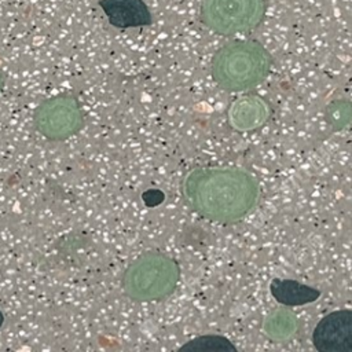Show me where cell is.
I'll return each mask as SVG.
<instances>
[{"label": "cell", "instance_id": "obj_1", "mask_svg": "<svg viewBox=\"0 0 352 352\" xmlns=\"http://www.w3.org/2000/svg\"><path fill=\"white\" fill-rule=\"evenodd\" d=\"M186 204L202 217L217 223H234L257 205L258 183L241 168H194L182 180Z\"/></svg>", "mask_w": 352, "mask_h": 352}, {"label": "cell", "instance_id": "obj_2", "mask_svg": "<svg viewBox=\"0 0 352 352\" xmlns=\"http://www.w3.org/2000/svg\"><path fill=\"white\" fill-rule=\"evenodd\" d=\"M270 52L253 40L232 41L223 45L212 59V77L231 92L248 91L261 84L271 69Z\"/></svg>", "mask_w": 352, "mask_h": 352}, {"label": "cell", "instance_id": "obj_3", "mask_svg": "<svg viewBox=\"0 0 352 352\" xmlns=\"http://www.w3.org/2000/svg\"><path fill=\"white\" fill-rule=\"evenodd\" d=\"M179 278L180 268L176 260L164 253H146L128 265L121 283L131 300L147 302L170 296Z\"/></svg>", "mask_w": 352, "mask_h": 352}, {"label": "cell", "instance_id": "obj_4", "mask_svg": "<svg viewBox=\"0 0 352 352\" xmlns=\"http://www.w3.org/2000/svg\"><path fill=\"white\" fill-rule=\"evenodd\" d=\"M264 14V0H204L201 6V19L205 26L223 36L257 28Z\"/></svg>", "mask_w": 352, "mask_h": 352}, {"label": "cell", "instance_id": "obj_5", "mask_svg": "<svg viewBox=\"0 0 352 352\" xmlns=\"http://www.w3.org/2000/svg\"><path fill=\"white\" fill-rule=\"evenodd\" d=\"M33 125L48 140L63 142L78 133L84 126L80 102L67 94L45 99L33 113Z\"/></svg>", "mask_w": 352, "mask_h": 352}, {"label": "cell", "instance_id": "obj_6", "mask_svg": "<svg viewBox=\"0 0 352 352\" xmlns=\"http://www.w3.org/2000/svg\"><path fill=\"white\" fill-rule=\"evenodd\" d=\"M312 344L319 352H351L352 311L344 308L324 315L314 327Z\"/></svg>", "mask_w": 352, "mask_h": 352}, {"label": "cell", "instance_id": "obj_7", "mask_svg": "<svg viewBox=\"0 0 352 352\" xmlns=\"http://www.w3.org/2000/svg\"><path fill=\"white\" fill-rule=\"evenodd\" d=\"M107 21L117 29L147 26L151 23V14L143 0H100Z\"/></svg>", "mask_w": 352, "mask_h": 352}, {"label": "cell", "instance_id": "obj_8", "mask_svg": "<svg viewBox=\"0 0 352 352\" xmlns=\"http://www.w3.org/2000/svg\"><path fill=\"white\" fill-rule=\"evenodd\" d=\"M270 117V106L256 95L238 98L228 109V121L238 131H252L261 126Z\"/></svg>", "mask_w": 352, "mask_h": 352}, {"label": "cell", "instance_id": "obj_9", "mask_svg": "<svg viewBox=\"0 0 352 352\" xmlns=\"http://www.w3.org/2000/svg\"><path fill=\"white\" fill-rule=\"evenodd\" d=\"M270 294L283 307H300L320 298V290L296 279L274 278L270 282Z\"/></svg>", "mask_w": 352, "mask_h": 352}, {"label": "cell", "instance_id": "obj_10", "mask_svg": "<svg viewBox=\"0 0 352 352\" xmlns=\"http://www.w3.org/2000/svg\"><path fill=\"white\" fill-rule=\"evenodd\" d=\"M297 318L293 312L289 309H278L271 312L264 323V331L265 334L272 340H287L292 337L297 329Z\"/></svg>", "mask_w": 352, "mask_h": 352}, {"label": "cell", "instance_id": "obj_11", "mask_svg": "<svg viewBox=\"0 0 352 352\" xmlns=\"http://www.w3.org/2000/svg\"><path fill=\"white\" fill-rule=\"evenodd\" d=\"M180 351L190 352H236V346L224 336L202 334L191 338L180 346Z\"/></svg>", "mask_w": 352, "mask_h": 352}, {"label": "cell", "instance_id": "obj_12", "mask_svg": "<svg viewBox=\"0 0 352 352\" xmlns=\"http://www.w3.org/2000/svg\"><path fill=\"white\" fill-rule=\"evenodd\" d=\"M352 110L348 100H334L324 110L326 121L333 126V129H342L351 121Z\"/></svg>", "mask_w": 352, "mask_h": 352}, {"label": "cell", "instance_id": "obj_13", "mask_svg": "<svg viewBox=\"0 0 352 352\" xmlns=\"http://www.w3.org/2000/svg\"><path fill=\"white\" fill-rule=\"evenodd\" d=\"M4 82H6V77H4L3 72L0 70V94H1V91H3V88H4Z\"/></svg>", "mask_w": 352, "mask_h": 352}, {"label": "cell", "instance_id": "obj_14", "mask_svg": "<svg viewBox=\"0 0 352 352\" xmlns=\"http://www.w3.org/2000/svg\"><path fill=\"white\" fill-rule=\"evenodd\" d=\"M3 324H4V314L0 311V329Z\"/></svg>", "mask_w": 352, "mask_h": 352}]
</instances>
